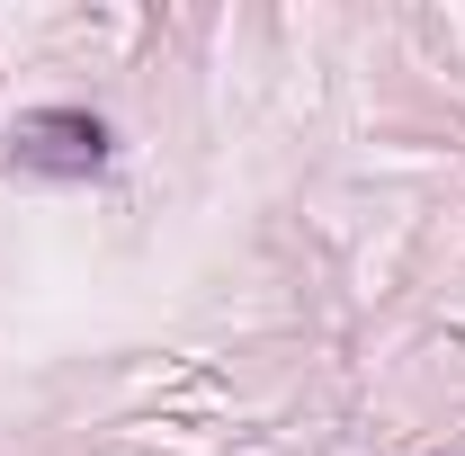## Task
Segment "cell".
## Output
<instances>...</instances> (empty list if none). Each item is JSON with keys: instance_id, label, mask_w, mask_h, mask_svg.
<instances>
[{"instance_id": "obj_1", "label": "cell", "mask_w": 465, "mask_h": 456, "mask_svg": "<svg viewBox=\"0 0 465 456\" xmlns=\"http://www.w3.org/2000/svg\"><path fill=\"white\" fill-rule=\"evenodd\" d=\"M116 162V134L99 108H27L9 125V171L27 179H63V188H81V179H99Z\"/></svg>"}]
</instances>
